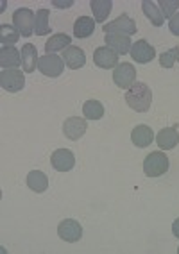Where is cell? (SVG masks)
Returning <instances> with one entry per match:
<instances>
[{
	"instance_id": "31",
	"label": "cell",
	"mask_w": 179,
	"mask_h": 254,
	"mask_svg": "<svg viewBox=\"0 0 179 254\" xmlns=\"http://www.w3.org/2000/svg\"><path fill=\"white\" fill-rule=\"evenodd\" d=\"M52 4H54V7H72L74 2H52Z\"/></svg>"
},
{
	"instance_id": "12",
	"label": "cell",
	"mask_w": 179,
	"mask_h": 254,
	"mask_svg": "<svg viewBox=\"0 0 179 254\" xmlns=\"http://www.w3.org/2000/svg\"><path fill=\"white\" fill-rule=\"evenodd\" d=\"M86 129H88L86 120H84V118H79V117L66 118V120H64V124H63L64 136L68 138V140H72V141H77L81 136H84Z\"/></svg>"
},
{
	"instance_id": "32",
	"label": "cell",
	"mask_w": 179,
	"mask_h": 254,
	"mask_svg": "<svg viewBox=\"0 0 179 254\" xmlns=\"http://www.w3.org/2000/svg\"><path fill=\"white\" fill-rule=\"evenodd\" d=\"M178 253H179V249H178Z\"/></svg>"
},
{
	"instance_id": "18",
	"label": "cell",
	"mask_w": 179,
	"mask_h": 254,
	"mask_svg": "<svg viewBox=\"0 0 179 254\" xmlns=\"http://www.w3.org/2000/svg\"><path fill=\"white\" fill-rule=\"evenodd\" d=\"M38 49L32 43H25L22 47V68L25 73H32L38 66Z\"/></svg>"
},
{
	"instance_id": "1",
	"label": "cell",
	"mask_w": 179,
	"mask_h": 254,
	"mask_svg": "<svg viewBox=\"0 0 179 254\" xmlns=\"http://www.w3.org/2000/svg\"><path fill=\"white\" fill-rule=\"evenodd\" d=\"M125 102L136 113H147L152 104V91L145 82H134L133 86L125 91Z\"/></svg>"
},
{
	"instance_id": "25",
	"label": "cell",
	"mask_w": 179,
	"mask_h": 254,
	"mask_svg": "<svg viewBox=\"0 0 179 254\" xmlns=\"http://www.w3.org/2000/svg\"><path fill=\"white\" fill-rule=\"evenodd\" d=\"M49 16H51V11L49 9H40L36 13V23H34V32H36V36H47V34L51 32Z\"/></svg>"
},
{
	"instance_id": "28",
	"label": "cell",
	"mask_w": 179,
	"mask_h": 254,
	"mask_svg": "<svg viewBox=\"0 0 179 254\" xmlns=\"http://www.w3.org/2000/svg\"><path fill=\"white\" fill-rule=\"evenodd\" d=\"M178 59H179V47H174V49L165 50V52L160 56V64L163 68H172Z\"/></svg>"
},
{
	"instance_id": "17",
	"label": "cell",
	"mask_w": 179,
	"mask_h": 254,
	"mask_svg": "<svg viewBox=\"0 0 179 254\" xmlns=\"http://www.w3.org/2000/svg\"><path fill=\"white\" fill-rule=\"evenodd\" d=\"M22 64V52L14 49V47H2L0 50V66L4 70L18 68Z\"/></svg>"
},
{
	"instance_id": "22",
	"label": "cell",
	"mask_w": 179,
	"mask_h": 254,
	"mask_svg": "<svg viewBox=\"0 0 179 254\" xmlns=\"http://www.w3.org/2000/svg\"><path fill=\"white\" fill-rule=\"evenodd\" d=\"M20 36L22 34L14 25H9V23L0 25V43H2V47H14V43L20 40Z\"/></svg>"
},
{
	"instance_id": "8",
	"label": "cell",
	"mask_w": 179,
	"mask_h": 254,
	"mask_svg": "<svg viewBox=\"0 0 179 254\" xmlns=\"http://www.w3.org/2000/svg\"><path fill=\"white\" fill-rule=\"evenodd\" d=\"M58 235H60L61 240L68 242V244H74V242L81 240V236H83V226H81L77 220L66 218V220L60 222V226H58Z\"/></svg>"
},
{
	"instance_id": "29",
	"label": "cell",
	"mask_w": 179,
	"mask_h": 254,
	"mask_svg": "<svg viewBox=\"0 0 179 254\" xmlns=\"http://www.w3.org/2000/svg\"><path fill=\"white\" fill-rule=\"evenodd\" d=\"M169 29L174 36H179V13H176L169 22Z\"/></svg>"
},
{
	"instance_id": "24",
	"label": "cell",
	"mask_w": 179,
	"mask_h": 254,
	"mask_svg": "<svg viewBox=\"0 0 179 254\" xmlns=\"http://www.w3.org/2000/svg\"><path fill=\"white\" fill-rule=\"evenodd\" d=\"M142 9H143V13H145V16L151 20L152 25H156V27H161V25H163L165 18H163V14H161V11H160V7H158L156 2L145 0V2H142Z\"/></svg>"
},
{
	"instance_id": "11",
	"label": "cell",
	"mask_w": 179,
	"mask_h": 254,
	"mask_svg": "<svg viewBox=\"0 0 179 254\" xmlns=\"http://www.w3.org/2000/svg\"><path fill=\"white\" fill-rule=\"evenodd\" d=\"M93 63L99 66V68H104V70H110V68H115L117 64H119V54H115L110 47H99L95 49L93 52Z\"/></svg>"
},
{
	"instance_id": "19",
	"label": "cell",
	"mask_w": 179,
	"mask_h": 254,
	"mask_svg": "<svg viewBox=\"0 0 179 254\" xmlns=\"http://www.w3.org/2000/svg\"><path fill=\"white\" fill-rule=\"evenodd\" d=\"M90 7H92L95 22L102 23L108 16H110L113 2H111V0H92V2H90Z\"/></svg>"
},
{
	"instance_id": "16",
	"label": "cell",
	"mask_w": 179,
	"mask_h": 254,
	"mask_svg": "<svg viewBox=\"0 0 179 254\" xmlns=\"http://www.w3.org/2000/svg\"><path fill=\"white\" fill-rule=\"evenodd\" d=\"M131 141H133L136 147H140V149L149 147L152 141H154V132H152V129L149 126L140 124V126L134 127L133 132H131Z\"/></svg>"
},
{
	"instance_id": "2",
	"label": "cell",
	"mask_w": 179,
	"mask_h": 254,
	"mask_svg": "<svg viewBox=\"0 0 179 254\" xmlns=\"http://www.w3.org/2000/svg\"><path fill=\"white\" fill-rule=\"evenodd\" d=\"M169 170V158L160 150H154L143 159V172L149 177H160Z\"/></svg>"
},
{
	"instance_id": "21",
	"label": "cell",
	"mask_w": 179,
	"mask_h": 254,
	"mask_svg": "<svg viewBox=\"0 0 179 254\" xmlns=\"http://www.w3.org/2000/svg\"><path fill=\"white\" fill-rule=\"evenodd\" d=\"M95 31V20L90 16H79L74 23V36L75 38H88Z\"/></svg>"
},
{
	"instance_id": "6",
	"label": "cell",
	"mask_w": 179,
	"mask_h": 254,
	"mask_svg": "<svg viewBox=\"0 0 179 254\" xmlns=\"http://www.w3.org/2000/svg\"><path fill=\"white\" fill-rule=\"evenodd\" d=\"M38 70L47 77H60L64 70V61L56 54H45L38 61Z\"/></svg>"
},
{
	"instance_id": "27",
	"label": "cell",
	"mask_w": 179,
	"mask_h": 254,
	"mask_svg": "<svg viewBox=\"0 0 179 254\" xmlns=\"http://www.w3.org/2000/svg\"><path fill=\"white\" fill-rule=\"evenodd\" d=\"M158 7H160L161 14H163V18H172L179 9V0H160L156 2Z\"/></svg>"
},
{
	"instance_id": "4",
	"label": "cell",
	"mask_w": 179,
	"mask_h": 254,
	"mask_svg": "<svg viewBox=\"0 0 179 254\" xmlns=\"http://www.w3.org/2000/svg\"><path fill=\"white\" fill-rule=\"evenodd\" d=\"M23 73L25 72H22L18 68L2 70L0 72V86L4 88L5 91H9V93H16V91L23 90V86H25Z\"/></svg>"
},
{
	"instance_id": "26",
	"label": "cell",
	"mask_w": 179,
	"mask_h": 254,
	"mask_svg": "<svg viewBox=\"0 0 179 254\" xmlns=\"http://www.w3.org/2000/svg\"><path fill=\"white\" fill-rule=\"evenodd\" d=\"M83 113L88 120H101L104 117V106L99 100H86L83 104Z\"/></svg>"
},
{
	"instance_id": "5",
	"label": "cell",
	"mask_w": 179,
	"mask_h": 254,
	"mask_svg": "<svg viewBox=\"0 0 179 254\" xmlns=\"http://www.w3.org/2000/svg\"><path fill=\"white\" fill-rule=\"evenodd\" d=\"M113 81L122 90H129L136 82V68L131 63H119L113 70Z\"/></svg>"
},
{
	"instance_id": "13",
	"label": "cell",
	"mask_w": 179,
	"mask_h": 254,
	"mask_svg": "<svg viewBox=\"0 0 179 254\" xmlns=\"http://www.w3.org/2000/svg\"><path fill=\"white\" fill-rule=\"evenodd\" d=\"M61 58H63L64 64H66L70 70L83 68L84 63H86V56H84V50L79 49V47H75V45H70L68 49H64L63 50V56H61Z\"/></svg>"
},
{
	"instance_id": "9",
	"label": "cell",
	"mask_w": 179,
	"mask_h": 254,
	"mask_svg": "<svg viewBox=\"0 0 179 254\" xmlns=\"http://www.w3.org/2000/svg\"><path fill=\"white\" fill-rule=\"evenodd\" d=\"M129 54H131V58L136 63L145 64V63H151L152 59L156 58V50H154V47L147 40H140V41H134Z\"/></svg>"
},
{
	"instance_id": "7",
	"label": "cell",
	"mask_w": 179,
	"mask_h": 254,
	"mask_svg": "<svg viewBox=\"0 0 179 254\" xmlns=\"http://www.w3.org/2000/svg\"><path fill=\"white\" fill-rule=\"evenodd\" d=\"M102 29H104V34H122V36H131L138 31L134 20L129 18L127 14H120L119 18L106 23Z\"/></svg>"
},
{
	"instance_id": "30",
	"label": "cell",
	"mask_w": 179,
	"mask_h": 254,
	"mask_svg": "<svg viewBox=\"0 0 179 254\" xmlns=\"http://www.w3.org/2000/svg\"><path fill=\"white\" fill-rule=\"evenodd\" d=\"M172 233H174L176 238H179V218H176L174 224H172Z\"/></svg>"
},
{
	"instance_id": "20",
	"label": "cell",
	"mask_w": 179,
	"mask_h": 254,
	"mask_svg": "<svg viewBox=\"0 0 179 254\" xmlns=\"http://www.w3.org/2000/svg\"><path fill=\"white\" fill-rule=\"evenodd\" d=\"M27 186L36 193H43L49 188V177L40 170H32L27 174Z\"/></svg>"
},
{
	"instance_id": "14",
	"label": "cell",
	"mask_w": 179,
	"mask_h": 254,
	"mask_svg": "<svg viewBox=\"0 0 179 254\" xmlns=\"http://www.w3.org/2000/svg\"><path fill=\"white\" fill-rule=\"evenodd\" d=\"M106 47H110L115 54L124 56L131 52L133 41L129 40V36H122V34H106Z\"/></svg>"
},
{
	"instance_id": "10",
	"label": "cell",
	"mask_w": 179,
	"mask_h": 254,
	"mask_svg": "<svg viewBox=\"0 0 179 254\" xmlns=\"http://www.w3.org/2000/svg\"><path fill=\"white\" fill-rule=\"evenodd\" d=\"M51 163L58 172H68L75 167V156L68 149H58L51 156Z\"/></svg>"
},
{
	"instance_id": "15",
	"label": "cell",
	"mask_w": 179,
	"mask_h": 254,
	"mask_svg": "<svg viewBox=\"0 0 179 254\" xmlns=\"http://www.w3.org/2000/svg\"><path fill=\"white\" fill-rule=\"evenodd\" d=\"M156 143L160 145V149H163V150L174 149V147L179 143L178 126H174V127H165V129H161V131L158 132V136H156Z\"/></svg>"
},
{
	"instance_id": "23",
	"label": "cell",
	"mask_w": 179,
	"mask_h": 254,
	"mask_svg": "<svg viewBox=\"0 0 179 254\" xmlns=\"http://www.w3.org/2000/svg\"><path fill=\"white\" fill-rule=\"evenodd\" d=\"M70 36H66V34H52L51 38H49V41L45 43V52L47 54H54V52H58V50H64L70 47Z\"/></svg>"
},
{
	"instance_id": "3",
	"label": "cell",
	"mask_w": 179,
	"mask_h": 254,
	"mask_svg": "<svg viewBox=\"0 0 179 254\" xmlns=\"http://www.w3.org/2000/svg\"><path fill=\"white\" fill-rule=\"evenodd\" d=\"M34 23H36V14L27 7L14 11L13 14V25L18 29V32L23 38H29L34 34Z\"/></svg>"
}]
</instances>
